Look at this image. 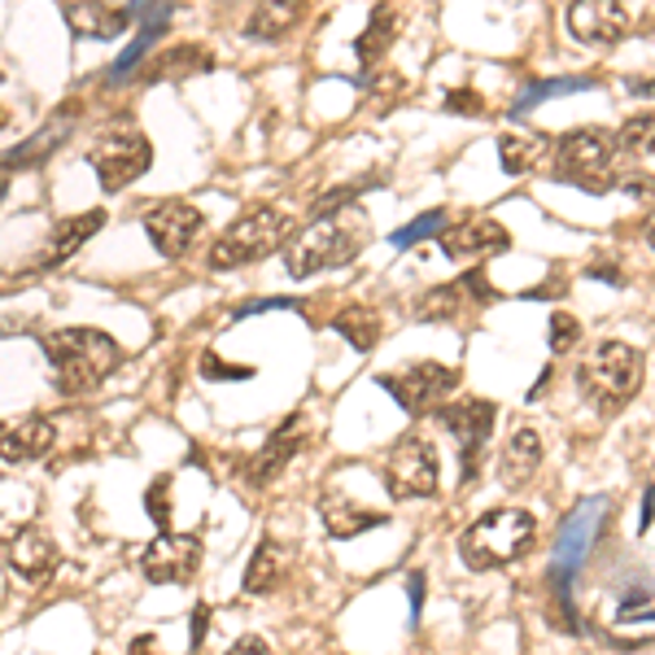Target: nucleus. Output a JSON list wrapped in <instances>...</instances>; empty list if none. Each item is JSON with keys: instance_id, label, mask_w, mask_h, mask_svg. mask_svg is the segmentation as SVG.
Listing matches in <instances>:
<instances>
[{"instance_id": "36", "label": "nucleus", "mask_w": 655, "mask_h": 655, "mask_svg": "<svg viewBox=\"0 0 655 655\" xmlns=\"http://www.w3.org/2000/svg\"><path fill=\"white\" fill-rule=\"evenodd\" d=\"M577 337H582V324H577L573 315H564V310H555V315H551V328H546V341H551V355H569V350L577 346Z\"/></svg>"}, {"instance_id": "20", "label": "nucleus", "mask_w": 655, "mask_h": 655, "mask_svg": "<svg viewBox=\"0 0 655 655\" xmlns=\"http://www.w3.org/2000/svg\"><path fill=\"white\" fill-rule=\"evenodd\" d=\"M319 520H324L328 538H359V533H367V529L389 524V515H385V511L364 508V503H355L350 494H337V490L319 499Z\"/></svg>"}, {"instance_id": "15", "label": "nucleus", "mask_w": 655, "mask_h": 655, "mask_svg": "<svg viewBox=\"0 0 655 655\" xmlns=\"http://www.w3.org/2000/svg\"><path fill=\"white\" fill-rule=\"evenodd\" d=\"M74 40H119L136 22V4H62Z\"/></svg>"}, {"instance_id": "3", "label": "nucleus", "mask_w": 655, "mask_h": 655, "mask_svg": "<svg viewBox=\"0 0 655 655\" xmlns=\"http://www.w3.org/2000/svg\"><path fill=\"white\" fill-rule=\"evenodd\" d=\"M643 371H647L643 350H634V346H625V341H603V346H594V355H585V364L577 367V385H582V393L590 398L594 411L616 416V411H625V407L638 398Z\"/></svg>"}, {"instance_id": "6", "label": "nucleus", "mask_w": 655, "mask_h": 655, "mask_svg": "<svg viewBox=\"0 0 655 655\" xmlns=\"http://www.w3.org/2000/svg\"><path fill=\"white\" fill-rule=\"evenodd\" d=\"M385 485L398 503L407 499H433L441 485V463L429 437L407 433L398 437V446L385 454Z\"/></svg>"}, {"instance_id": "43", "label": "nucleus", "mask_w": 655, "mask_h": 655, "mask_svg": "<svg viewBox=\"0 0 655 655\" xmlns=\"http://www.w3.org/2000/svg\"><path fill=\"white\" fill-rule=\"evenodd\" d=\"M127 655H166V652H162L157 634H141V638H132V647H127Z\"/></svg>"}, {"instance_id": "29", "label": "nucleus", "mask_w": 655, "mask_h": 655, "mask_svg": "<svg viewBox=\"0 0 655 655\" xmlns=\"http://www.w3.org/2000/svg\"><path fill=\"white\" fill-rule=\"evenodd\" d=\"M542 157H551L546 136H529V132H503L499 136V162L508 175H529L542 166Z\"/></svg>"}, {"instance_id": "9", "label": "nucleus", "mask_w": 655, "mask_h": 655, "mask_svg": "<svg viewBox=\"0 0 655 655\" xmlns=\"http://www.w3.org/2000/svg\"><path fill=\"white\" fill-rule=\"evenodd\" d=\"M494 420H499V407L485 402V398H463V402H450L437 411V424L459 441V459H463V481L477 477V463L485 454V441L494 433Z\"/></svg>"}, {"instance_id": "38", "label": "nucleus", "mask_w": 655, "mask_h": 655, "mask_svg": "<svg viewBox=\"0 0 655 655\" xmlns=\"http://www.w3.org/2000/svg\"><path fill=\"white\" fill-rule=\"evenodd\" d=\"M202 376H206V380H249L254 367H232V364H223L215 350H206V355H202Z\"/></svg>"}, {"instance_id": "42", "label": "nucleus", "mask_w": 655, "mask_h": 655, "mask_svg": "<svg viewBox=\"0 0 655 655\" xmlns=\"http://www.w3.org/2000/svg\"><path fill=\"white\" fill-rule=\"evenodd\" d=\"M206 634H211V607H206V603H197V607H193V638H188V643H193V652H202Z\"/></svg>"}, {"instance_id": "30", "label": "nucleus", "mask_w": 655, "mask_h": 655, "mask_svg": "<svg viewBox=\"0 0 655 655\" xmlns=\"http://www.w3.org/2000/svg\"><path fill=\"white\" fill-rule=\"evenodd\" d=\"M332 328H337L359 355L376 350V341H380V315H376L371 306H346V310H337Z\"/></svg>"}, {"instance_id": "25", "label": "nucleus", "mask_w": 655, "mask_h": 655, "mask_svg": "<svg viewBox=\"0 0 655 655\" xmlns=\"http://www.w3.org/2000/svg\"><path fill=\"white\" fill-rule=\"evenodd\" d=\"M71 127H74V105H66V114H53V119H49V123H44V127H40L22 149L0 153V171H13V166H40L53 149L71 136Z\"/></svg>"}, {"instance_id": "17", "label": "nucleus", "mask_w": 655, "mask_h": 655, "mask_svg": "<svg viewBox=\"0 0 655 655\" xmlns=\"http://www.w3.org/2000/svg\"><path fill=\"white\" fill-rule=\"evenodd\" d=\"M603 511L607 503L603 499H590L582 508L573 511L569 520H564V529H560V538H555V551H560V569H555V582H564L573 569H577V560H585V551H590V542H594V533H598V524H603Z\"/></svg>"}, {"instance_id": "16", "label": "nucleus", "mask_w": 655, "mask_h": 655, "mask_svg": "<svg viewBox=\"0 0 655 655\" xmlns=\"http://www.w3.org/2000/svg\"><path fill=\"white\" fill-rule=\"evenodd\" d=\"M569 31L582 44H616L630 31V9L612 0H590V4H569Z\"/></svg>"}, {"instance_id": "41", "label": "nucleus", "mask_w": 655, "mask_h": 655, "mask_svg": "<svg viewBox=\"0 0 655 655\" xmlns=\"http://www.w3.org/2000/svg\"><path fill=\"white\" fill-rule=\"evenodd\" d=\"M223 655H272V647H267V638L263 634H240L232 647Z\"/></svg>"}, {"instance_id": "2", "label": "nucleus", "mask_w": 655, "mask_h": 655, "mask_svg": "<svg viewBox=\"0 0 655 655\" xmlns=\"http://www.w3.org/2000/svg\"><path fill=\"white\" fill-rule=\"evenodd\" d=\"M538 542V520L524 508H494L477 515L463 538H459V555L468 569L477 573H494V569H511L520 564Z\"/></svg>"}, {"instance_id": "28", "label": "nucleus", "mask_w": 655, "mask_h": 655, "mask_svg": "<svg viewBox=\"0 0 655 655\" xmlns=\"http://www.w3.org/2000/svg\"><path fill=\"white\" fill-rule=\"evenodd\" d=\"M306 18V4L285 0V4H254V13L245 18V35L249 40H285L293 27Z\"/></svg>"}, {"instance_id": "12", "label": "nucleus", "mask_w": 655, "mask_h": 655, "mask_svg": "<svg viewBox=\"0 0 655 655\" xmlns=\"http://www.w3.org/2000/svg\"><path fill=\"white\" fill-rule=\"evenodd\" d=\"M141 223H145V236L162 258H184L193 249V240L202 236L206 215L188 202H153Z\"/></svg>"}, {"instance_id": "26", "label": "nucleus", "mask_w": 655, "mask_h": 655, "mask_svg": "<svg viewBox=\"0 0 655 655\" xmlns=\"http://www.w3.org/2000/svg\"><path fill=\"white\" fill-rule=\"evenodd\" d=\"M398 31H402V9H398V4H376V9H371V18H367L364 35L355 40L359 62H364V66H376V62L393 49Z\"/></svg>"}, {"instance_id": "32", "label": "nucleus", "mask_w": 655, "mask_h": 655, "mask_svg": "<svg viewBox=\"0 0 655 655\" xmlns=\"http://www.w3.org/2000/svg\"><path fill=\"white\" fill-rule=\"evenodd\" d=\"M371 180H359V184H337V188H328V193H319L315 202H310V223H324V218H337V211H346L359 193H364Z\"/></svg>"}, {"instance_id": "13", "label": "nucleus", "mask_w": 655, "mask_h": 655, "mask_svg": "<svg viewBox=\"0 0 655 655\" xmlns=\"http://www.w3.org/2000/svg\"><path fill=\"white\" fill-rule=\"evenodd\" d=\"M511 245L508 227L499 218H459L446 223V232H437V249L446 258H494Z\"/></svg>"}, {"instance_id": "46", "label": "nucleus", "mask_w": 655, "mask_h": 655, "mask_svg": "<svg viewBox=\"0 0 655 655\" xmlns=\"http://www.w3.org/2000/svg\"><path fill=\"white\" fill-rule=\"evenodd\" d=\"M4 188H9V180H0V197H4Z\"/></svg>"}, {"instance_id": "18", "label": "nucleus", "mask_w": 655, "mask_h": 655, "mask_svg": "<svg viewBox=\"0 0 655 655\" xmlns=\"http://www.w3.org/2000/svg\"><path fill=\"white\" fill-rule=\"evenodd\" d=\"M306 446V420L301 416H289L276 433H272V441L249 459V485H267V481H276L285 468H289V459Z\"/></svg>"}, {"instance_id": "45", "label": "nucleus", "mask_w": 655, "mask_h": 655, "mask_svg": "<svg viewBox=\"0 0 655 655\" xmlns=\"http://www.w3.org/2000/svg\"><path fill=\"white\" fill-rule=\"evenodd\" d=\"M643 236H647V245H652V249H655V215L647 218V227H643Z\"/></svg>"}, {"instance_id": "11", "label": "nucleus", "mask_w": 655, "mask_h": 655, "mask_svg": "<svg viewBox=\"0 0 655 655\" xmlns=\"http://www.w3.org/2000/svg\"><path fill=\"white\" fill-rule=\"evenodd\" d=\"M202 569V533H157L141 555V573L153 585H188Z\"/></svg>"}, {"instance_id": "37", "label": "nucleus", "mask_w": 655, "mask_h": 655, "mask_svg": "<svg viewBox=\"0 0 655 655\" xmlns=\"http://www.w3.org/2000/svg\"><path fill=\"white\" fill-rule=\"evenodd\" d=\"M145 511L153 524H162V533H171V477H157L145 494Z\"/></svg>"}, {"instance_id": "40", "label": "nucleus", "mask_w": 655, "mask_h": 655, "mask_svg": "<svg viewBox=\"0 0 655 655\" xmlns=\"http://www.w3.org/2000/svg\"><path fill=\"white\" fill-rule=\"evenodd\" d=\"M258 310H297V301H293V297H258V301L236 306L232 319H249V315H258Z\"/></svg>"}, {"instance_id": "47", "label": "nucleus", "mask_w": 655, "mask_h": 655, "mask_svg": "<svg viewBox=\"0 0 655 655\" xmlns=\"http://www.w3.org/2000/svg\"><path fill=\"white\" fill-rule=\"evenodd\" d=\"M0 429H4V424H0Z\"/></svg>"}, {"instance_id": "35", "label": "nucleus", "mask_w": 655, "mask_h": 655, "mask_svg": "<svg viewBox=\"0 0 655 655\" xmlns=\"http://www.w3.org/2000/svg\"><path fill=\"white\" fill-rule=\"evenodd\" d=\"M433 232H446V211H429V215H420L416 223L398 227V232L389 236V245L407 249V245H420V240H424V236H433Z\"/></svg>"}, {"instance_id": "23", "label": "nucleus", "mask_w": 655, "mask_h": 655, "mask_svg": "<svg viewBox=\"0 0 655 655\" xmlns=\"http://www.w3.org/2000/svg\"><path fill=\"white\" fill-rule=\"evenodd\" d=\"M538 468H542V437L533 433V429H515V433L508 437V446H503V463H499L503 485H508V490L529 485V481L538 477Z\"/></svg>"}, {"instance_id": "19", "label": "nucleus", "mask_w": 655, "mask_h": 655, "mask_svg": "<svg viewBox=\"0 0 655 655\" xmlns=\"http://www.w3.org/2000/svg\"><path fill=\"white\" fill-rule=\"evenodd\" d=\"M105 227V211H83V215H71L62 218L53 232H49V240H44V254H40V263L35 267H58V263H66L71 254H79L96 232Z\"/></svg>"}, {"instance_id": "4", "label": "nucleus", "mask_w": 655, "mask_h": 655, "mask_svg": "<svg viewBox=\"0 0 655 655\" xmlns=\"http://www.w3.org/2000/svg\"><path fill=\"white\" fill-rule=\"evenodd\" d=\"M616 153H621L616 132H607V127H573L551 149V175L560 184H577L585 193H612V188H621V175L612 171Z\"/></svg>"}, {"instance_id": "22", "label": "nucleus", "mask_w": 655, "mask_h": 655, "mask_svg": "<svg viewBox=\"0 0 655 655\" xmlns=\"http://www.w3.org/2000/svg\"><path fill=\"white\" fill-rule=\"evenodd\" d=\"M53 424L44 416H27V420H13L0 429V459L4 463H31L40 454H49L53 446Z\"/></svg>"}, {"instance_id": "24", "label": "nucleus", "mask_w": 655, "mask_h": 655, "mask_svg": "<svg viewBox=\"0 0 655 655\" xmlns=\"http://www.w3.org/2000/svg\"><path fill=\"white\" fill-rule=\"evenodd\" d=\"M289 577V551L280 546V542H272V538H263L258 546H254V555H249V564H245V594H272V590H280Z\"/></svg>"}, {"instance_id": "10", "label": "nucleus", "mask_w": 655, "mask_h": 655, "mask_svg": "<svg viewBox=\"0 0 655 655\" xmlns=\"http://www.w3.org/2000/svg\"><path fill=\"white\" fill-rule=\"evenodd\" d=\"M88 166L96 171L105 193H123L153 166V145L141 132H119V136H105L96 149H88Z\"/></svg>"}, {"instance_id": "21", "label": "nucleus", "mask_w": 655, "mask_h": 655, "mask_svg": "<svg viewBox=\"0 0 655 655\" xmlns=\"http://www.w3.org/2000/svg\"><path fill=\"white\" fill-rule=\"evenodd\" d=\"M136 22H141V31H136V40L119 53V62L110 66V83H127V79H132V71L141 66V58L157 44V35L166 31L171 4H136Z\"/></svg>"}, {"instance_id": "39", "label": "nucleus", "mask_w": 655, "mask_h": 655, "mask_svg": "<svg viewBox=\"0 0 655 655\" xmlns=\"http://www.w3.org/2000/svg\"><path fill=\"white\" fill-rule=\"evenodd\" d=\"M446 110H454V114H485V101L472 88H454V92H446Z\"/></svg>"}, {"instance_id": "7", "label": "nucleus", "mask_w": 655, "mask_h": 655, "mask_svg": "<svg viewBox=\"0 0 655 655\" xmlns=\"http://www.w3.org/2000/svg\"><path fill=\"white\" fill-rule=\"evenodd\" d=\"M376 385L402 411H411V416H437L446 407V398L454 393L459 371L446 364H411V367H398V371H385Z\"/></svg>"}, {"instance_id": "8", "label": "nucleus", "mask_w": 655, "mask_h": 655, "mask_svg": "<svg viewBox=\"0 0 655 655\" xmlns=\"http://www.w3.org/2000/svg\"><path fill=\"white\" fill-rule=\"evenodd\" d=\"M350 258H355V236L337 218L310 223L301 236H293L289 249H285V267H289V276H297V280H306L315 272H328V267H341Z\"/></svg>"}, {"instance_id": "31", "label": "nucleus", "mask_w": 655, "mask_h": 655, "mask_svg": "<svg viewBox=\"0 0 655 655\" xmlns=\"http://www.w3.org/2000/svg\"><path fill=\"white\" fill-rule=\"evenodd\" d=\"M616 141H621L625 153H655V110H638V114H630V119L621 123Z\"/></svg>"}, {"instance_id": "27", "label": "nucleus", "mask_w": 655, "mask_h": 655, "mask_svg": "<svg viewBox=\"0 0 655 655\" xmlns=\"http://www.w3.org/2000/svg\"><path fill=\"white\" fill-rule=\"evenodd\" d=\"M215 71V53L202 49V44H171L166 53H157L149 62L145 79L149 83H162V79H193V74Z\"/></svg>"}, {"instance_id": "1", "label": "nucleus", "mask_w": 655, "mask_h": 655, "mask_svg": "<svg viewBox=\"0 0 655 655\" xmlns=\"http://www.w3.org/2000/svg\"><path fill=\"white\" fill-rule=\"evenodd\" d=\"M44 359L58 371V389L66 398L92 393L96 385H105V376L123 364V350L110 332L101 328H58L40 337Z\"/></svg>"}, {"instance_id": "5", "label": "nucleus", "mask_w": 655, "mask_h": 655, "mask_svg": "<svg viewBox=\"0 0 655 655\" xmlns=\"http://www.w3.org/2000/svg\"><path fill=\"white\" fill-rule=\"evenodd\" d=\"M293 236H297L293 215L272 211V206H258V211H249V215H240L236 223L223 227V236L211 245L206 263H211V272L249 267V263H258V258H267V254H276V249L285 254Z\"/></svg>"}, {"instance_id": "44", "label": "nucleus", "mask_w": 655, "mask_h": 655, "mask_svg": "<svg viewBox=\"0 0 655 655\" xmlns=\"http://www.w3.org/2000/svg\"><path fill=\"white\" fill-rule=\"evenodd\" d=\"M652 515H655V485L647 490V499H643V515H638V529H652Z\"/></svg>"}, {"instance_id": "34", "label": "nucleus", "mask_w": 655, "mask_h": 655, "mask_svg": "<svg viewBox=\"0 0 655 655\" xmlns=\"http://www.w3.org/2000/svg\"><path fill=\"white\" fill-rule=\"evenodd\" d=\"M582 88H594V79H542V83H533V88H529V92H524V96H520V101H515V110H511V114H524V110H529V105H533V101H542V96H560V92H582Z\"/></svg>"}, {"instance_id": "14", "label": "nucleus", "mask_w": 655, "mask_h": 655, "mask_svg": "<svg viewBox=\"0 0 655 655\" xmlns=\"http://www.w3.org/2000/svg\"><path fill=\"white\" fill-rule=\"evenodd\" d=\"M58 564H62V551H58L53 533L40 529V524L18 529V538L9 542V569H13L27 585L49 582V577L58 573Z\"/></svg>"}, {"instance_id": "33", "label": "nucleus", "mask_w": 655, "mask_h": 655, "mask_svg": "<svg viewBox=\"0 0 655 655\" xmlns=\"http://www.w3.org/2000/svg\"><path fill=\"white\" fill-rule=\"evenodd\" d=\"M468 301V293L459 289V280L454 285H441V289H433L424 301H420V319H446V315H459V306ZM472 306V301H468Z\"/></svg>"}]
</instances>
